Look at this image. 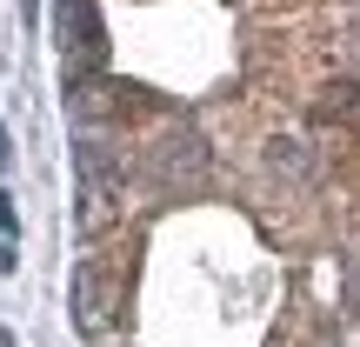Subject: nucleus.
<instances>
[{"label":"nucleus","mask_w":360,"mask_h":347,"mask_svg":"<svg viewBox=\"0 0 360 347\" xmlns=\"http://www.w3.org/2000/svg\"><path fill=\"white\" fill-rule=\"evenodd\" d=\"M200 174H207V147H200L193 127H167L154 147H147V180H154V187L180 194V187H193Z\"/></svg>","instance_id":"2"},{"label":"nucleus","mask_w":360,"mask_h":347,"mask_svg":"<svg viewBox=\"0 0 360 347\" xmlns=\"http://www.w3.org/2000/svg\"><path fill=\"white\" fill-rule=\"evenodd\" d=\"M20 13H27V20H34V13H40V0H20Z\"/></svg>","instance_id":"6"},{"label":"nucleus","mask_w":360,"mask_h":347,"mask_svg":"<svg viewBox=\"0 0 360 347\" xmlns=\"http://www.w3.org/2000/svg\"><path fill=\"white\" fill-rule=\"evenodd\" d=\"M267 160H281L287 174H307V160H300V141H267Z\"/></svg>","instance_id":"3"},{"label":"nucleus","mask_w":360,"mask_h":347,"mask_svg":"<svg viewBox=\"0 0 360 347\" xmlns=\"http://www.w3.org/2000/svg\"><path fill=\"white\" fill-rule=\"evenodd\" d=\"M53 40H60V80L67 87H87L107 67V27L94 0H53Z\"/></svg>","instance_id":"1"},{"label":"nucleus","mask_w":360,"mask_h":347,"mask_svg":"<svg viewBox=\"0 0 360 347\" xmlns=\"http://www.w3.org/2000/svg\"><path fill=\"white\" fill-rule=\"evenodd\" d=\"M13 234H20V214H13V201L0 194V241H13Z\"/></svg>","instance_id":"4"},{"label":"nucleus","mask_w":360,"mask_h":347,"mask_svg":"<svg viewBox=\"0 0 360 347\" xmlns=\"http://www.w3.org/2000/svg\"><path fill=\"white\" fill-rule=\"evenodd\" d=\"M7 160H13V141H7V127H0V168H7Z\"/></svg>","instance_id":"5"}]
</instances>
